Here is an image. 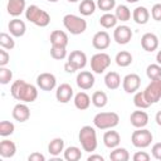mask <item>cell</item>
I'll list each match as a JSON object with an SVG mask.
<instances>
[{
	"mask_svg": "<svg viewBox=\"0 0 161 161\" xmlns=\"http://www.w3.org/2000/svg\"><path fill=\"white\" fill-rule=\"evenodd\" d=\"M146 75L150 80H155V79H160L161 78V65L157 64H150L146 68Z\"/></svg>",
	"mask_w": 161,
	"mask_h": 161,
	"instance_id": "cell-36",
	"label": "cell"
},
{
	"mask_svg": "<svg viewBox=\"0 0 161 161\" xmlns=\"http://www.w3.org/2000/svg\"><path fill=\"white\" fill-rule=\"evenodd\" d=\"M119 122V116L116 112H99L93 117L94 127L99 130H111Z\"/></svg>",
	"mask_w": 161,
	"mask_h": 161,
	"instance_id": "cell-4",
	"label": "cell"
},
{
	"mask_svg": "<svg viewBox=\"0 0 161 161\" xmlns=\"http://www.w3.org/2000/svg\"><path fill=\"white\" fill-rule=\"evenodd\" d=\"M48 152L53 156H58L60 152H64V140L60 137L53 138L48 145Z\"/></svg>",
	"mask_w": 161,
	"mask_h": 161,
	"instance_id": "cell-27",
	"label": "cell"
},
{
	"mask_svg": "<svg viewBox=\"0 0 161 161\" xmlns=\"http://www.w3.org/2000/svg\"><path fill=\"white\" fill-rule=\"evenodd\" d=\"M8 28H9L10 34H11L13 36H15V38L23 36V35L25 34V31H26V25H25V23H24L23 20L18 19V18L10 20L9 24H8Z\"/></svg>",
	"mask_w": 161,
	"mask_h": 161,
	"instance_id": "cell-20",
	"label": "cell"
},
{
	"mask_svg": "<svg viewBox=\"0 0 161 161\" xmlns=\"http://www.w3.org/2000/svg\"><path fill=\"white\" fill-rule=\"evenodd\" d=\"M143 93H145V97L150 104L157 103L161 99V78L151 80L150 84L145 88Z\"/></svg>",
	"mask_w": 161,
	"mask_h": 161,
	"instance_id": "cell-8",
	"label": "cell"
},
{
	"mask_svg": "<svg viewBox=\"0 0 161 161\" xmlns=\"http://www.w3.org/2000/svg\"><path fill=\"white\" fill-rule=\"evenodd\" d=\"M15 126L10 121H1L0 122V136L1 137H8L14 133Z\"/></svg>",
	"mask_w": 161,
	"mask_h": 161,
	"instance_id": "cell-38",
	"label": "cell"
},
{
	"mask_svg": "<svg viewBox=\"0 0 161 161\" xmlns=\"http://www.w3.org/2000/svg\"><path fill=\"white\" fill-rule=\"evenodd\" d=\"M109 65H111V57L107 53L101 52L91 58V69L97 74L103 73Z\"/></svg>",
	"mask_w": 161,
	"mask_h": 161,
	"instance_id": "cell-7",
	"label": "cell"
},
{
	"mask_svg": "<svg viewBox=\"0 0 161 161\" xmlns=\"http://www.w3.org/2000/svg\"><path fill=\"white\" fill-rule=\"evenodd\" d=\"M151 153L152 156L156 158V160H160L161 161V142H157L152 146L151 148Z\"/></svg>",
	"mask_w": 161,
	"mask_h": 161,
	"instance_id": "cell-45",
	"label": "cell"
},
{
	"mask_svg": "<svg viewBox=\"0 0 161 161\" xmlns=\"http://www.w3.org/2000/svg\"><path fill=\"white\" fill-rule=\"evenodd\" d=\"M141 47L146 52H153L158 48V38L153 33H145L141 38Z\"/></svg>",
	"mask_w": 161,
	"mask_h": 161,
	"instance_id": "cell-16",
	"label": "cell"
},
{
	"mask_svg": "<svg viewBox=\"0 0 161 161\" xmlns=\"http://www.w3.org/2000/svg\"><path fill=\"white\" fill-rule=\"evenodd\" d=\"M50 57L57 60H62L67 57V49L64 47H52L50 48Z\"/></svg>",
	"mask_w": 161,
	"mask_h": 161,
	"instance_id": "cell-40",
	"label": "cell"
},
{
	"mask_svg": "<svg viewBox=\"0 0 161 161\" xmlns=\"http://www.w3.org/2000/svg\"><path fill=\"white\" fill-rule=\"evenodd\" d=\"M11 114H13V118L18 122H26L30 117V109L25 104V102L24 103H18V104L14 106Z\"/></svg>",
	"mask_w": 161,
	"mask_h": 161,
	"instance_id": "cell-17",
	"label": "cell"
},
{
	"mask_svg": "<svg viewBox=\"0 0 161 161\" xmlns=\"http://www.w3.org/2000/svg\"><path fill=\"white\" fill-rule=\"evenodd\" d=\"M67 1H69V3H77V1H79V0H67Z\"/></svg>",
	"mask_w": 161,
	"mask_h": 161,
	"instance_id": "cell-52",
	"label": "cell"
},
{
	"mask_svg": "<svg viewBox=\"0 0 161 161\" xmlns=\"http://www.w3.org/2000/svg\"><path fill=\"white\" fill-rule=\"evenodd\" d=\"M78 140L80 142V146L83 148V151L87 152H93L97 148V133L94 127L92 126H83L79 130L78 133Z\"/></svg>",
	"mask_w": 161,
	"mask_h": 161,
	"instance_id": "cell-2",
	"label": "cell"
},
{
	"mask_svg": "<svg viewBox=\"0 0 161 161\" xmlns=\"http://www.w3.org/2000/svg\"><path fill=\"white\" fill-rule=\"evenodd\" d=\"M16 153V145L10 140H3L0 142V156L4 158H10Z\"/></svg>",
	"mask_w": 161,
	"mask_h": 161,
	"instance_id": "cell-25",
	"label": "cell"
},
{
	"mask_svg": "<svg viewBox=\"0 0 161 161\" xmlns=\"http://www.w3.org/2000/svg\"><path fill=\"white\" fill-rule=\"evenodd\" d=\"M127 3H131V4H133V3H137L138 0H126Z\"/></svg>",
	"mask_w": 161,
	"mask_h": 161,
	"instance_id": "cell-51",
	"label": "cell"
},
{
	"mask_svg": "<svg viewBox=\"0 0 161 161\" xmlns=\"http://www.w3.org/2000/svg\"><path fill=\"white\" fill-rule=\"evenodd\" d=\"M104 84L111 91L117 89L121 86V75L117 72H108L104 75Z\"/></svg>",
	"mask_w": 161,
	"mask_h": 161,
	"instance_id": "cell-26",
	"label": "cell"
},
{
	"mask_svg": "<svg viewBox=\"0 0 161 161\" xmlns=\"http://www.w3.org/2000/svg\"><path fill=\"white\" fill-rule=\"evenodd\" d=\"M25 18L36 26L45 28L50 23V15L36 5H29L25 10Z\"/></svg>",
	"mask_w": 161,
	"mask_h": 161,
	"instance_id": "cell-3",
	"label": "cell"
},
{
	"mask_svg": "<svg viewBox=\"0 0 161 161\" xmlns=\"http://www.w3.org/2000/svg\"><path fill=\"white\" fill-rule=\"evenodd\" d=\"M96 8L97 4L93 0H82L78 6V10L83 16H89L96 11Z\"/></svg>",
	"mask_w": 161,
	"mask_h": 161,
	"instance_id": "cell-30",
	"label": "cell"
},
{
	"mask_svg": "<svg viewBox=\"0 0 161 161\" xmlns=\"http://www.w3.org/2000/svg\"><path fill=\"white\" fill-rule=\"evenodd\" d=\"M63 25L64 28L73 35H79L86 31L87 29V21L74 14H67L63 18Z\"/></svg>",
	"mask_w": 161,
	"mask_h": 161,
	"instance_id": "cell-5",
	"label": "cell"
},
{
	"mask_svg": "<svg viewBox=\"0 0 161 161\" xmlns=\"http://www.w3.org/2000/svg\"><path fill=\"white\" fill-rule=\"evenodd\" d=\"M132 54L130 53V52H127V50H121V52H118L117 54H116V58H114V60H116V64L118 65V67H122V68H125V67H128L131 63H132Z\"/></svg>",
	"mask_w": 161,
	"mask_h": 161,
	"instance_id": "cell-28",
	"label": "cell"
},
{
	"mask_svg": "<svg viewBox=\"0 0 161 161\" xmlns=\"http://www.w3.org/2000/svg\"><path fill=\"white\" fill-rule=\"evenodd\" d=\"M133 104L137 108H140V109H145V108H148L151 106L148 103V101L146 99L143 91H138V92L135 93V96H133Z\"/></svg>",
	"mask_w": 161,
	"mask_h": 161,
	"instance_id": "cell-35",
	"label": "cell"
},
{
	"mask_svg": "<svg viewBox=\"0 0 161 161\" xmlns=\"http://www.w3.org/2000/svg\"><path fill=\"white\" fill-rule=\"evenodd\" d=\"M132 35H133L132 30L127 25H118L113 30V39L116 40L117 44H121V45L130 43V40L132 39Z\"/></svg>",
	"mask_w": 161,
	"mask_h": 161,
	"instance_id": "cell-11",
	"label": "cell"
},
{
	"mask_svg": "<svg viewBox=\"0 0 161 161\" xmlns=\"http://www.w3.org/2000/svg\"><path fill=\"white\" fill-rule=\"evenodd\" d=\"M91 99H92L93 106H96L97 108H103V107H106L107 103H108V97H107V94H106L103 91H96V92L92 94Z\"/></svg>",
	"mask_w": 161,
	"mask_h": 161,
	"instance_id": "cell-31",
	"label": "cell"
},
{
	"mask_svg": "<svg viewBox=\"0 0 161 161\" xmlns=\"http://www.w3.org/2000/svg\"><path fill=\"white\" fill-rule=\"evenodd\" d=\"M114 15L119 21H128L131 19V10L128 9L127 5H117Z\"/></svg>",
	"mask_w": 161,
	"mask_h": 161,
	"instance_id": "cell-34",
	"label": "cell"
},
{
	"mask_svg": "<svg viewBox=\"0 0 161 161\" xmlns=\"http://www.w3.org/2000/svg\"><path fill=\"white\" fill-rule=\"evenodd\" d=\"M0 47L6 49V50H11L15 47V40L13 39V36L8 33H0Z\"/></svg>",
	"mask_w": 161,
	"mask_h": 161,
	"instance_id": "cell-37",
	"label": "cell"
},
{
	"mask_svg": "<svg viewBox=\"0 0 161 161\" xmlns=\"http://www.w3.org/2000/svg\"><path fill=\"white\" fill-rule=\"evenodd\" d=\"M97 8L104 13H109L116 8V0H97Z\"/></svg>",
	"mask_w": 161,
	"mask_h": 161,
	"instance_id": "cell-39",
	"label": "cell"
},
{
	"mask_svg": "<svg viewBox=\"0 0 161 161\" xmlns=\"http://www.w3.org/2000/svg\"><path fill=\"white\" fill-rule=\"evenodd\" d=\"M132 19L136 24L145 25L150 19V11L145 6H137L132 11Z\"/></svg>",
	"mask_w": 161,
	"mask_h": 161,
	"instance_id": "cell-22",
	"label": "cell"
},
{
	"mask_svg": "<svg viewBox=\"0 0 161 161\" xmlns=\"http://www.w3.org/2000/svg\"><path fill=\"white\" fill-rule=\"evenodd\" d=\"M109 160H112V161H128L130 153L123 147H114V148H112V151L109 153Z\"/></svg>",
	"mask_w": 161,
	"mask_h": 161,
	"instance_id": "cell-29",
	"label": "cell"
},
{
	"mask_svg": "<svg viewBox=\"0 0 161 161\" xmlns=\"http://www.w3.org/2000/svg\"><path fill=\"white\" fill-rule=\"evenodd\" d=\"M82 157V151L77 146H69L64 150V158L67 161H78Z\"/></svg>",
	"mask_w": 161,
	"mask_h": 161,
	"instance_id": "cell-33",
	"label": "cell"
},
{
	"mask_svg": "<svg viewBox=\"0 0 161 161\" xmlns=\"http://www.w3.org/2000/svg\"><path fill=\"white\" fill-rule=\"evenodd\" d=\"M156 62L161 65V50H158V52H157V54H156Z\"/></svg>",
	"mask_w": 161,
	"mask_h": 161,
	"instance_id": "cell-50",
	"label": "cell"
},
{
	"mask_svg": "<svg viewBox=\"0 0 161 161\" xmlns=\"http://www.w3.org/2000/svg\"><path fill=\"white\" fill-rule=\"evenodd\" d=\"M155 121H156V123H157L158 126H161V111H158V112L156 113V116H155Z\"/></svg>",
	"mask_w": 161,
	"mask_h": 161,
	"instance_id": "cell-49",
	"label": "cell"
},
{
	"mask_svg": "<svg viewBox=\"0 0 161 161\" xmlns=\"http://www.w3.org/2000/svg\"><path fill=\"white\" fill-rule=\"evenodd\" d=\"M73 102H74V106H75L77 109H79V111H86V109L89 108L92 99H91V97H89L86 92H78V93L74 96Z\"/></svg>",
	"mask_w": 161,
	"mask_h": 161,
	"instance_id": "cell-23",
	"label": "cell"
},
{
	"mask_svg": "<svg viewBox=\"0 0 161 161\" xmlns=\"http://www.w3.org/2000/svg\"><path fill=\"white\" fill-rule=\"evenodd\" d=\"M150 155L145 151H137L135 155H133V161H148L150 160Z\"/></svg>",
	"mask_w": 161,
	"mask_h": 161,
	"instance_id": "cell-44",
	"label": "cell"
},
{
	"mask_svg": "<svg viewBox=\"0 0 161 161\" xmlns=\"http://www.w3.org/2000/svg\"><path fill=\"white\" fill-rule=\"evenodd\" d=\"M6 10L11 16L18 18L26 10V3L25 0H9L6 5Z\"/></svg>",
	"mask_w": 161,
	"mask_h": 161,
	"instance_id": "cell-18",
	"label": "cell"
},
{
	"mask_svg": "<svg viewBox=\"0 0 161 161\" xmlns=\"http://www.w3.org/2000/svg\"><path fill=\"white\" fill-rule=\"evenodd\" d=\"M13 79V72L6 67H0V83L1 84H9Z\"/></svg>",
	"mask_w": 161,
	"mask_h": 161,
	"instance_id": "cell-41",
	"label": "cell"
},
{
	"mask_svg": "<svg viewBox=\"0 0 161 161\" xmlns=\"http://www.w3.org/2000/svg\"><path fill=\"white\" fill-rule=\"evenodd\" d=\"M36 84L38 87L42 89V91H45V92H49V91H53L57 86V78L54 74L52 73H40L38 77H36Z\"/></svg>",
	"mask_w": 161,
	"mask_h": 161,
	"instance_id": "cell-9",
	"label": "cell"
},
{
	"mask_svg": "<svg viewBox=\"0 0 161 161\" xmlns=\"http://www.w3.org/2000/svg\"><path fill=\"white\" fill-rule=\"evenodd\" d=\"M117 18L114 14L111 13H104L101 18H99V24L101 26H103L104 29H111V28H116L117 25Z\"/></svg>",
	"mask_w": 161,
	"mask_h": 161,
	"instance_id": "cell-32",
	"label": "cell"
},
{
	"mask_svg": "<svg viewBox=\"0 0 161 161\" xmlns=\"http://www.w3.org/2000/svg\"><path fill=\"white\" fill-rule=\"evenodd\" d=\"M88 161H104V158H103V156H101V155H91V156H88V158H87Z\"/></svg>",
	"mask_w": 161,
	"mask_h": 161,
	"instance_id": "cell-48",
	"label": "cell"
},
{
	"mask_svg": "<svg viewBox=\"0 0 161 161\" xmlns=\"http://www.w3.org/2000/svg\"><path fill=\"white\" fill-rule=\"evenodd\" d=\"M50 44L52 47H64L67 48L68 45V35L63 30H53L50 33Z\"/></svg>",
	"mask_w": 161,
	"mask_h": 161,
	"instance_id": "cell-21",
	"label": "cell"
},
{
	"mask_svg": "<svg viewBox=\"0 0 161 161\" xmlns=\"http://www.w3.org/2000/svg\"><path fill=\"white\" fill-rule=\"evenodd\" d=\"M94 75L93 73L88 72V70H80L78 74H77V78H75V82H77V86L83 89V91H87V89H91L93 86H94Z\"/></svg>",
	"mask_w": 161,
	"mask_h": 161,
	"instance_id": "cell-13",
	"label": "cell"
},
{
	"mask_svg": "<svg viewBox=\"0 0 161 161\" xmlns=\"http://www.w3.org/2000/svg\"><path fill=\"white\" fill-rule=\"evenodd\" d=\"M141 86V78L136 73H130L122 79V88L126 93H136Z\"/></svg>",
	"mask_w": 161,
	"mask_h": 161,
	"instance_id": "cell-10",
	"label": "cell"
},
{
	"mask_svg": "<svg viewBox=\"0 0 161 161\" xmlns=\"http://www.w3.org/2000/svg\"><path fill=\"white\" fill-rule=\"evenodd\" d=\"M119 142H121V136L117 131H107L104 132L103 135V143L106 147L108 148H114V147H118L119 146Z\"/></svg>",
	"mask_w": 161,
	"mask_h": 161,
	"instance_id": "cell-24",
	"label": "cell"
},
{
	"mask_svg": "<svg viewBox=\"0 0 161 161\" xmlns=\"http://www.w3.org/2000/svg\"><path fill=\"white\" fill-rule=\"evenodd\" d=\"M28 160L29 161H44L45 160V156L39 153V152H33L28 156Z\"/></svg>",
	"mask_w": 161,
	"mask_h": 161,
	"instance_id": "cell-46",
	"label": "cell"
},
{
	"mask_svg": "<svg viewBox=\"0 0 161 161\" xmlns=\"http://www.w3.org/2000/svg\"><path fill=\"white\" fill-rule=\"evenodd\" d=\"M10 60V55L6 52V49L1 48L0 49V67H5Z\"/></svg>",
	"mask_w": 161,
	"mask_h": 161,
	"instance_id": "cell-43",
	"label": "cell"
},
{
	"mask_svg": "<svg viewBox=\"0 0 161 161\" xmlns=\"http://www.w3.org/2000/svg\"><path fill=\"white\" fill-rule=\"evenodd\" d=\"M68 62L77 69H83L87 65V55L82 50H73L68 55Z\"/></svg>",
	"mask_w": 161,
	"mask_h": 161,
	"instance_id": "cell-15",
	"label": "cell"
},
{
	"mask_svg": "<svg viewBox=\"0 0 161 161\" xmlns=\"http://www.w3.org/2000/svg\"><path fill=\"white\" fill-rule=\"evenodd\" d=\"M130 121L135 128H143L148 123V114L145 111H133L131 113Z\"/></svg>",
	"mask_w": 161,
	"mask_h": 161,
	"instance_id": "cell-19",
	"label": "cell"
},
{
	"mask_svg": "<svg viewBox=\"0 0 161 161\" xmlns=\"http://www.w3.org/2000/svg\"><path fill=\"white\" fill-rule=\"evenodd\" d=\"M48 1H49V3H57L58 0H48Z\"/></svg>",
	"mask_w": 161,
	"mask_h": 161,
	"instance_id": "cell-53",
	"label": "cell"
},
{
	"mask_svg": "<svg viewBox=\"0 0 161 161\" xmlns=\"http://www.w3.org/2000/svg\"><path fill=\"white\" fill-rule=\"evenodd\" d=\"M151 16L156 21H161V4H155L151 9Z\"/></svg>",
	"mask_w": 161,
	"mask_h": 161,
	"instance_id": "cell-42",
	"label": "cell"
},
{
	"mask_svg": "<svg viewBox=\"0 0 161 161\" xmlns=\"http://www.w3.org/2000/svg\"><path fill=\"white\" fill-rule=\"evenodd\" d=\"M152 133L151 131L146 130L145 127L143 128H137L136 131H133L132 136H131V141H132V145L137 148H146L151 145L152 142Z\"/></svg>",
	"mask_w": 161,
	"mask_h": 161,
	"instance_id": "cell-6",
	"label": "cell"
},
{
	"mask_svg": "<svg viewBox=\"0 0 161 161\" xmlns=\"http://www.w3.org/2000/svg\"><path fill=\"white\" fill-rule=\"evenodd\" d=\"M10 93H11L13 98H15L16 101H21L25 103L34 102L38 98L36 87L30 83H26L23 79H18V80L13 82V84L10 87Z\"/></svg>",
	"mask_w": 161,
	"mask_h": 161,
	"instance_id": "cell-1",
	"label": "cell"
},
{
	"mask_svg": "<svg viewBox=\"0 0 161 161\" xmlns=\"http://www.w3.org/2000/svg\"><path fill=\"white\" fill-rule=\"evenodd\" d=\"M73 97V88L68 83H62L57 87L55 91V98L60 103H68Z\"/></svg>",
	"mask_w": 161,
	"mask_h": 161,
	"instance_id": "cell-14",
	"label": "cell"
},
{
	"mask_svg": "<svg viewBox=\"0 0 161 161\" xmlns=\"http://www.w3.org/2000/svg\"><path fill=\"white\" fill-rule=\"evenodd\" d=\"M64 70H65L67 73H74V72H77V69H75V68H74V67H73L68 60H67V62H65V64H64Z\"/></svg>",
	"mask_w": 161,
	"mask_h": 161,
	"instance_id": "cell-47",
	"label": "cell"
},
{
	"mask_svg": "<svg viewBox=\"0 0 161 161\" xmlns=\"http://www.w3.org/2000/svg\"><path fill=\"white\" fill-rule=\"evenodd\" d=\"M109 44H111V36L104 30L97 31L92 38V45L97 50H104L109 47Z\"/></svg>",
	"mask_w": 161,
	"mask_h": 161,
	"instance_id": "cell-12",
	"label": "cell"
}]
</instances>
